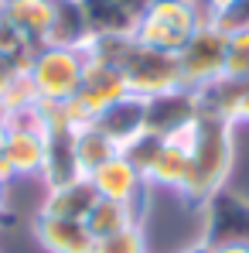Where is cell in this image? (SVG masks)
Instances as JSON below:
<instances>
[{
  "mask_svg": "<svg viewBox=\"0 0 249 253\" xmlns=\"http://www.w3.org/2000/svg\"><path fill=\"white\" fill-rule=\"evenodd\" d=\"M236 124H229L225 117H212V113H198V120L191 126L188 137V154H191V178L184 188V202L191 206H208L212 199L222 195L229 171L236 161V137H232Z\"/></svg>",
  "mask_w": 249,
  "mask_h": 253,
  "instance_id": "obj_1",
  "label": "cell"
},
{
  "mask_svg": "<svg viewBox=\"0 0 249 253\" xmlns=\"http://www.w3.org/2000/svg\"><path fill=\"white\" fill-rule=\"evenodd\" d=\"M198 17L191 3H167V0H150L140 14H137V28H133V42L171 51L178 55L184 44L191 42V35L198 31Z\"/></svg>",
  "mask_w": 249,
  "mask_h": 253,
  "instance_id": "obj_2",
  "label": "cell"
},
{
  "mask_svg": "<svg viewBox=\"0 0 249 253\" xmlns=\"http://www.w3.org/2000/svg\"><path fill=\"white\" fill-rule=\"evenodd\" d=\"M85 55L75 48H58V44H44L35 51L31 65H28V83L35 85L38 99L44 103H69L75 99L79 83H82Z\"/></svg>",
  "mask_w": 249,
  "mask_h": 253,
  "instance_id": "obj_3",
  "label": "cell"
},
{
  "mask_svg": "<svg viewBox=\"0 0 249 253\" xmlns=\"http://www.w3.org/2000/svg\"><path fill=\"white\" fill-rule=\"evenodd\" d=\"M120 72H123V79H126L130 96H140V99H154L161 92L181 89L178 55L157 51V48H147V44H137V42L126 51Z\"/></svg>",
  "mask_w": 249,
  "mask_h": 253,
  "instance_id": "obj_4",
  "label": "cell"
},
{
  "mask_svg": "<svg viewBox=\"0 0 249 253\" xmlns=\"http://www.w3.org/2000/svg\"><path fill=\"white\" fill-rule=\"evenodd\" d=\"M225 44L229 35L215 24H202L191 42L178 51V69H181V85L184 89H198L212 83L225 72Z\"/></svg>",
  "mask_w": 249,
  "mask_h": 253,
  "instance_id": "obj_5",
  "label": "cell"
},
{
  "mask_svg": "<svg viewBox=\"0 0 249 253\" xmlns=\"http://www.w3.org/2000/svg\"><path fill=\"white\" fill-rule=\"evenodd\" d=\"M195 126V124H191ZM191 126L178 130L164 137L157 158L150 161V168L143 174V181L150 185V192H171V195H184L188 188V178H191V154H188V137H191Z\"/></svg>",
  "mask_w": 249,
  "mask_h": 253,
  "instance_id": "obj_6",
  "label": "cell"
},
{
  "mask_svg": "<svg viewBox=\"0 0 249 253\" xmlns=\"http://www.w3.org/2000/svg\"><path fill=\"white\" fill-rule=\"evenodd\" d=\"M89 181L96 185L99 199H109V202L133 206L137 212H143L147 199H150V185L143 181V174L133 168L123 154H113L109 161H103L99 168L89 174Z\"/></svg>",
  "mask_w": 249,
  "mask_h": 253,
  "instance_id": "obj_7",
  "label": "cell"
},
{
  "mask_svg": "<svg viewBox=\"0 0 249 253\" xmlns=\"http://www.w3.org/2000/svg\"><path fill=\"white\" fill-rule=\"evenodd\" d=\"M123 96H130V89H126V79L116 65L85 58L82 83H79V92H75V106L82 110L89 120H96L106 106L120 103Z\"/></svg>",
  "mask_w": 249,
  "mask_h": 253,
  "instance_id": "obj_8",
  "label": "cell"
},
{
  "mask_svg": "<svg viewBox=\"0 0 249 253\" xmlns=\"http://www.w3.org/2000/svg\"><path fill=\"white\" fill-rule=\"evenodd\" d=\"M79 178H85V171L75 151V126H48L44 130V168L38 181L44 185V192H51Z\"/></svg>",
  "mask_w": 249,
  "mask_h": 253,
  "instance_id": "obj_9",
  "label": "cell"
},
{
  "mask_svg": "<svg viewBox=\"0 0 249 253\" xmlns=\"http://www.w3.org/2000/svg\"><path fill=\"white\" fill-rule=\"evenodd\" d=\"M198 120V99L195 89H171L154 99H147V130L157 137H171Z\"/></svg>",
  "mask_w": 249,
  "mask_h": 253,
  "instance_id": "obj_10",
  "label": "cell"
},
{
  "mask_svg": "<svg viewBox=\"0 0 249 253\" xmlns=\"http://www.w3.org/2000/svg\"><path fill=\"white\" fill-rule=\"evenodd\" d=\"M31 236L44 253H92V247H96V236L89 233L85 222L55 219V215H44V212L35 215Z\"/></svg>",
  "mask_w": 249,
  "mask_h": 253,
  "instance_id": "obj_11",
  "label": "cell"
},
{
  "mask_svg": "<svg viewBox=\"0 0 249 253\" xmlns=\"http://www.w3.org/2000/svg\"><path fill=\"white\" fill-rule=\"evenodd\" d=\"M7 165L14 168V178H41L44 168V126L28 124V126H7L3 151Z\"/></svg>",
  "mask_w": 249,
  "mask_h": 253,
  "instance_id": "obj_12",
  "label": "cell"
},
{
  "mask_svg": "<svg viewBox=\"0 0 249 253\" xmlns=\"http://www.w3.org/2000/svg\"><path fill=\"white\" fill-rule=\"evenodd\" d=\"M92 124L99 126V130L116 144V151H120L133 137H140V133L147 130V99H140V96H123L120 103L106 106Z\"/></svg>",
  "mask_w": 249,
  "mask_h": 253,
  "instance_id": "obj_13",
  "label": "cell"
},
{
  "mask_svg": "<svg viewBox=\"0 0 249 253\" xmlns=\"http://www.w3.org/2000/svg\"><path fill=\"white\" fill-rule=\"evenodd\" d=\"M51 21H55V0H7V7H3V24H10L35 48L48 44Z\"/></svg>",
  "mask_w": 249,
  "mask_h": 253,
  "instance_id": "obj_14",
  "label": "cell"
},
{
  "mask_svg": "<svg viewBox=\"0 0 249 253\" xmlns=\"http://www.w3.org/2000/svg\"><path fill=\"white\" fill-rule=\"evenodd\" d=\"M99 202V192L89 178H79L72 185H62V188H51L44 192L41 212L44 215H55V219H75L85 222V215L92 212V206Z\"/></svg>",
  "mask_w": 249,
  "mask_h": 253,
  "instance_id": "obj_15",
  "label": "cell"
},
{
  "mask_svg": "<svg viewBox=\"0 0 249 253\" xmlns=\"http://www.w3.org/2000/svg\"><path fill=\"white\" fill-rule=\"evenodd\" d=\"M79 7H82L92 38L96 35H133L137 28V14H130L116 0H79Z\"/></svg>",
  "mask_w": 249,
  "mask_h": 253,
  "instance_id": "obj_16",
  "label": "cell"
},
{
  "mask_svg": "<svg viewBox=\"0 0 249 253\" xmlns=\"http://www.w3.org/2000/svg\"><path fill=\"white\" fill-rule=\"evenodd\" d=\"M89 38H92V31L85 24L79 0H55V21H51V38H48V44L82 51L85 44H89Z\"/></svg>",
  "mask_w": 249,
  "mask_h": 253,
  "instance_id": "obj_17",
  "label": "cell"
},
{
  "mask_svg": "<svg viewBox=\"0 0 249 253\" xmlns=\"http://www.w3.org/2000/svg\"><path fill=\"white\" fill-rule=\"evenodd\" d=\"M133 222H140V212L133 206H123V202H109V199H99L92 206V212L85 215V226H89V233L96 240H103L109 233H120V229L133 226Z\"/></svg>",
  "mask_w": 249,
  "mask_h": 253,
  "instance_id": "obj_18",
  "label": "cell"
},
{
  "mask_svg": "<svg viewBox=\"0 0 249 253\" xmlns=\"http://www.w3.org/2000/svg\"><path fill=\"white\" fill-rule=\"evenodd\" d=\"M75 151H79V165H82L85 178L99 168L103 161H109L113 154H120L116 144H113V140H109L96 124H85V126L75 130Z\"/></svg>",
  "mask_w": 249,
  "mask_h": 253,
  "instance_id": "obj_19",
  "label": "cell"
},
{
  "mask_svg": "<svg viewBox=\"0 0 249 253\" xmlns=\"http://www.w3.org/2000/svg\"><path fill=\"white\" fill-rule=\"evenodd\" d=\"M92 253H150V243H147V229L140 222L126 226L120 233H109L103 240H96Z\"/></svg>",
  "mask_w": 249,
  "mask_h": 253,
  "instance_id": "obj_20",
  "label": "cell"
},
{
  "mask_svg": "<svg viewBox=\"0 0 249 253\" xmlns=\"http://www.w3.org/2000/svg\"><path fill=\"white\" fill-rule=\"evenodd\" d=\"M225 79H249V31H232L225 44Z\"/></svg>",
  "mask_w": 249,
  "mask_h": 253,
  "instance_id": "obj_21",
  "label": "cell"
},
{
  "mask_svg": "<svg viewBox=\"0 0 249 253\" xmlns=\"http://www.w3.org/2000/svg\"><path fill=\"white\" fill-rule=\"evenodd\" d=\"M161 144H164V137H157V133L143 130V133H140V137H133L126 147H120V154H123V158L140 171V174H147L150 161H154V158H157V151H161Z\"/></svg>",
  "mask_w": 249,
  "mask_h": 253,
  "instance_id": "obj_22",
  "label": "cell"
},
{
  "mask_svg": "<svg viewBox=\"0 0 249 253\" xmlns=\"http://www.w3.org/2000/svg\"><path fill=\"white\" fill-rule=\"evenodd\" d=\"M215 28H222L225 35L232 31H249V0H215Z\"/></svg>",
  "mask_w": 249,
  "mask_h": 253,
  "instance_id": "obj_23",
  "label": "cell"
},
{
  "mask_svg": "<svg viewBox=\"0 0 249 253\" xmlns=\"http://www.w3.org/2000/svg\"><path fill=\"white\" fill-rule=\"evenodd\" d=\"M38 106V92L28 83V76H17V83L10 85V92L0 103V113H21V110H35Z\"/></svg>",
  "mask_w": 249,
  "mask_h": 253,
  "instance_id": "obj_24",
  "label": "cell"
},
{
  "mask_svg": "<svg viewBox=\"0 0 249 253\" xmlns=\"http://www.w3.org/2000/svg\"><path fill=\"white\" fill-rule=\"evenodd\" d=\"M229 120L239 126V124H249V79L239 83L236 79V92H232V106H229Z\"/></svg>",
  "mask_w": 249,
  "mask_h": 253,
  "instance_id": "obj_25",
  "label": "cell"
},
{
  "mask_svg": "<svg viewBox=\"0 0 249 253\" xmlns=\"http://www.w3.org/2000/svg\"><path fill=\"white\" fill-rule=\"evenodd\" d=\"M17 76H24V72L14 65V58H10L7 51H0V103H3V96L10 92V85L17 83Z\"/></svg>",
  "mask_w": 249,
  "mask_h": 253,
  "instance_id": "obj_26",
  "label": "cell"
},
{
  "mask_svg": "<svg viewBox=\"0 0 249 253\" xmlns=\"http://www.w3.org/2000/svg\"><path fill=\"white\" fill-rule=\"evenodd\" d=\"M202 253H249V240H212Z\"/></svg>",
  "mask_w": 249,
  "mask_h": 253,
  "instance_id": "obj_27",
  "label": "cell"
},
{
  "mask_svg": "<svg viewBox=\"0 0 249 253\" xmlns=\"http://www.w3.org/2000/svg\"><path fill=\"white\" fill-rule=\"evenodd\" d=\"M116 3H123L130 14H140V10H143V7H147L150 0H116Z\"/></svg>",
  "mask_w": 249,
  "mask_h": 253,
  "instance_id": "obj_28",
  "label": "cell"
},
{
  "mask_svg": "<svg viewBox=\"0 0 249 253\" xmlns=\"http://www.w3.org/2000/svg\"><path fill=\"white\" fill-rule=\"evenodd\" d=\"M3 202H7V188L0 185V226H3V222H10V219H7L10 212H7V206H3Z\"/></svg>",
  "mask_w": 249,
  "mask_h": 253,
  "instance_id": "obj_29",
  "label": "cell"
},
{
  "mask_svg": "<svg viewBox=\"0 0 249 253\" xmlns=\"http://www.w3.org/2000/svg\"><path fill=\"white\" fill-rule=\"evenodd\" d=\"M3 140H7V120H3V113H0V151H3Z\"/></svg>",
  "mask_w": 249,
  "mask_h": 253,
  "instance_id": "obj_30",
  "label": "cell"
},
{
  "mask_svg": "<svg viewBox=\"0 0 249 253\" xmlns=\"http://www.w3.org/2000/svg\"><path fill=\"white\" fill-rule=\"evenodd\" d=\"M167 3H195V0H167Z\"/></svg>",
  "mask_w": 249,
  "mask_h": 253,
  "instance_id": "obj_31",
  "label": "cell"
},
{
  "mask_svg": "<svg viewBox=\"0 0 249 253\" xmlns=\"http://www.w3.org/2000/svg\"><path fill=\"white\" fill-rule=\"evenodd\" d=\"M3 7H7V0H0V21H3Z\"/></svg>",
  "mask_w": 249,
  "mask_h": 253,
  "instance_id": "obj_32",
  "label": "cell"
},
{
  "mask_svg": "<svg viewBox=\"0 0 249 253\" xmlns=\"http://www.w3.org/2000/svg\"><path fill=\"white\" fill-rule=\"evenodd\" d=\"M191 253H202V247H198V250H191Z\"/></svg>",
  "mask_w": 249,
  "mask_h": 253,
  "instance_id": "obj_33",
  "label": "cell"
},
{
  "mask_svg": "<svg viewBox=\"0 0 249 253\" xmlns=\"http://www.w3.org/2000/svg\"><path fill=\"white\" fill-rule=\"evenodd\" d=\"M0 253H3V250H0Z\"/></svg>",
  "mask_w": 249,
  "mask_h": 253,
  "instance_id": "obj_34",
  "label": "cell"
}]
</instances>
